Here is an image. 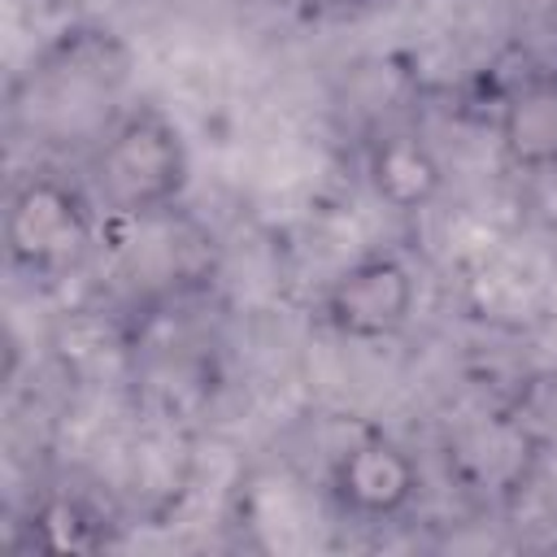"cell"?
I'll list each match as a JSON object with an SVG mask.
<instances>
[{
	"instance_id": "6da1fadb",
	"label": "cell",
	"mask_w": 557,
	"mask_h": 557,
	"mask_svg": "<svg viewBox=\"0 0 557 557\" xmlns=\"http://www.w3.org/2000/svg\"><path fill=\"white\" fill-rule=\"evenodd\" d=\"M187 174L191 157L178 122L161 104H131L104 122L87 161V191L109 218L144 222L178 205Z\"/></svg>"
},
{
	"instance_id": "7a4b0ae2",
	"label": "cell",
	"mask_w": 557,
	"mask_h": 557,
	"mask_svg": "<svg viewBox=\"0 0 557 557\" xmlns=\"http://www.w3.org/2000/svg\"><path fill=\"white\" fill-rule=\"evenodd\" d=\"M91 239H96L91 191L57 174H30L13 187L4 209V252L13 270L30 278H61L83 265Z\"/></svg>"
},
{
	"instance_id": "3957f363",
	"label": "cell",
	"mask_w": 557,
	"mask_h": 557,
	"mask_svg": "<svg viewBox=\"0 0 557 557\" xmlns=\"http://www.w3.org/2000/svg\"><path fill=\"white\" fill-rule=\"evenodd\" d=\"M418 305L413 270L392 252H370L344 265L322 292V322L352 344H379L409 326Z\"/></svg>"
},
{
	"instance_id": "277c9868",
	"label": "cell",
	"mask_w": 557,
	"mask_h": 557,
	"mask_svg": "<svg viewBox=\"0 0 557 557\" xmlns=\"http://www.w3.org/2000/svg\"><path fill=\"white\" fill-rule=\"evenodd\" d=\"M418 461L383 431H361L348 448L335 453L331 474H326V492L335 500V509L352 522H396L413 496H418Z\"/></svg>"
},
{
	"instance_id": "5b68a950",
	"label": "cell",
	"mask_w": 557,
	"mask_h": 557,
	"mask_svg": "<svg viewBox=\"0 0 557 557\" xmlns=\"http://www.w3.org/2000/svg\"><path fill=\"white\" fill-rule=\"evenodd\" d=\"M496 135L513 170L557 174V70H535L505 91Z\"/></svg>"
},
{
	"instance_id": "8992f818",
	"label": "cell",
	"mask_w": 557,
	"mask_h": 557,
	"mask_svg": "<svg viewBox=\"0 0 557 557\" xmlns=\"http://www.w3.org/2000/svg\"><path fill=\"white\" fill-rule=\"evenodd\" d=\"M366 178L374 196L400 213L426 209L444 187L440 157L413 131H387L366 148Z\"/></svg>"
}]
</instances>
